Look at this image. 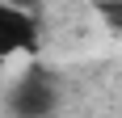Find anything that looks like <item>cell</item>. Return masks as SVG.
I'll return each mask as SVG.
<instances>
[{"mask_svg":"<svg viewBox=\"0 0 122 118\" xmlns=\"http://www.w3.org/2000/svg\"><path fill=\"white\" fill-rule=\"evenodd\" d=\"M42 47V25L34 9H17L9 0H0V59L13 55H38Z\"/></svg>","mask_w":122,"mask_h":118,"instance_id":"cell-2","label":"cell"},{"mask_svg":"<svg viewBox=\"0 0 122 118\" xmlns=\"http://www.w3.org/2000/svg\"><path fill=\"white\" fill-rule=\"evenodd\" d=\"M93 13L110 34H122V0H93Z\"/></svg>","mask_w":122,"mask_h":118,"instance_id":"cell-3","label":"cell"},{"mask_svg":"<svg viewBox=\"0 0 122 118\" xmlns=\"http://www.w3.org/2000/svg\"><path fill=\"white\" fill-rule=\"evenodd\" d=\"M0 76H4V59H0Z\"/></svg>","mask_w":122,"mask_h":118,"instance_id":"cell-4","label":"cell"},{"mask_svg":"<svg viewBox=\"0 0 122 118\" xmlns=\"http://www.w3.org/2000/svg\"><path fill=\"white\" fill-rule=\"evenodd\" d=\"M59 80L51 76L42 63H34V68H25L17 80H13L9 89V114L13 118H55L59 114Z\"/></svg>","mask_w":122,"mask_h":118,"instance_id":"cell-1","label":"cell"}]
</instances>
